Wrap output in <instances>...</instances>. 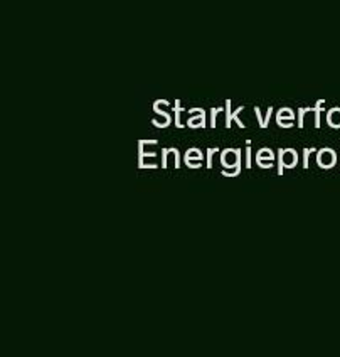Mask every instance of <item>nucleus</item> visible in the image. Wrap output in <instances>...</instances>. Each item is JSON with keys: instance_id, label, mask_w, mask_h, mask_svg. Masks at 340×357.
Segmentation results:
<instances>
[{"instance_id": "1", "label": "nucleus", "mask_w": 340, "mask_h": 357, "mask_svg": "<svg viewBox=\"0 0 340 357\" xmlns=\"http://www.w3.org/2000/svg\"><path fill=\"white\" fill-rule=\"evenodd\" d=\"M221 162L228 170H222V176H240L241 172V150L226 149L221 153Z\"/></svg>"}, {"instance_id": "2", "label": "nucleus", "mask_w": 340, "mask_h": 357, "mask_svg": "<svg viewBox=\"0 0 340 357\" xmlns=\"http://www.w3.org/2000/svg\"><path fill=\"white\" fill-rule=\"evenodd\" d=\"M280 165H278V174H283V169H293L298 162V155L293 149H281L280 152Z\"/></svg>"}, {"instance_id": "3", "label": "nucleus", "mask_w": 340, "mask_h": 357, "mask_svg": "<svg viewBox=\"0 0 340 357\" xmlns=\"http://www.w3.org/2000/svg\"><path fill=\"white\" fill-rule=\"evenodd\" d=\"M335 162H337V153L334 152V149L325 147L317 153V164L322 169H332L335 165Z\"/></svg>"}, {"instance_id": "4", "label": "nucleus", "mask_w": 340, "mask_h": 357, "mask_svg": "<svg viewBox=\"0 0 340 357\" xmlns=\"http://www.w3.org/2000/svg\"><path fill=\"white\" fill-rule=\"evenodd\" d=\"M327 123L332 128H340V108H332L327 112Z\"/></svg>"}, {"instance_id": "5", "label": "nucleus", "mask_w": 340, "mask_h": 357, "mask_svg": "<svg viewBox=\"0 0 340 357\" xmlns=\"http://www.w3.org/2000/svg\"><path fill=\"white\" fill-rule=\"evenodd\" d=\"M187 125L190 128H204V125H206L204 109H202L201 113H197V116H192V119H189Z\"/></svg>"}, {"instance_id": "6", "label": "nucleus", "mask_w": 340, "mask_h": 357, "mask_svg": "<svg viewBox=\"0 0 340 357\" xmlns=\"http://www.w3.org/2000/svg\"><path fill=\"white\" fill-rule=\"evenodd\" d=\"M194 159L202 160V153L199 149H190L189 152L184 155V160H194Z\"/></svg>"}, {"instance_id": "7", "label": "nucleus", "mask_w": 340, "mask_h": 357, "mask_svg": "<svg viewBox=\"0 0 340 357\" xmlns=\"http://www.w3.org/2000/svg\"><path fill=\"white\" fill-rule=\"evenodd\" d=\"M265 159H268V160H273V152H271L270 149H261L260 152H258V157H256V160H258V162H261V160H265Z\"/></svg>"}, {"instance_id": "8", "label": "nucleus", "mask_w": 340, "mask_h": 357, "mask_svg": "<svg viewBox=\"0 0 340 357\" xmlns=\"http://www.w3.org/2000/svg\"><path fill=\"white\" fill-rule=\"evenodd\" d=\"M293 112H291V109H288V108H283L280 113H278V119H290V120H293Z\"/></svg>"}, {"instance_id": "9", "label": "nucleus", "mask_w": 340, "mask_h": 357, "mask_svg": "<svg viewBox=\"0 0 340 357\" xmlns=\"http://www.w3.org/2000/svg\"><path fill=\"white\" fill-rule=\"evenodd\" d=\"M315 152V149H305V152H303V167L305 169H309V157H310V153H314Z\"/></svg>"}, {"instance_id": "10", "label": "nucleus", "mask_w": 340, "mask_h": 357, "mask_svg": "<svg viewBox=\"0 0 340 357\" xmlns=\"http://www.w3.org/2000/svg\"><path fill=\"white\" fill-rule=\"evenodd\" d=\"M222 109L224 108H214L212 112H210V128L216 127V116H217V113L222 112Z\"/></svg>"}, {"instance_id": "11", "label": "nucleus", "mask_w": 340, "mask_h": 357, "mask_svg": "<svg viewBox=\"0 0 340 357\" xmlns=\"http://www.w3.org/2000/svg\"><path fill=\"white\" fill-rule=\"evenodd\" d=\"M219 152V149H209L208 150V167L209 169H212V157H214V153H217Z\"/></svg>"}, {"instance_id": "12", "label": "nucleus", "mask_w": 340, "mask_h": 357, "mask_svg": "<svg viewBox=\"0 0 340 357\" xmlns=\"http://www.w3.org/2000/svg\"><path fill=\"white\" fill-rule=\"evenodd\" d=\"M242 109H245V107H240L236 109V112L233 113V119L238 121V127H240V128H245V123H242V121L240 120V116H238V115H240V112H242Z\"/></svg>"}, {"instance_id": "13", "label": "nucleus", "mask_w": 340, "mask_h": 357, "mask_svg": "<svg viewBox=\"0 0 340 357\" xmlns=\"http://www.w3.org/2000/svg\"><path fill=\"white\" fill-rule=\"evenodd\" d=\"M170 152L173 153V157H176V169H179V165H180V153H179V150L177 149H170Z\"/></svg>"}, {"instance_id": "14", "label": "nucleus", "mask_w": 340, "mask_h": 357, "mask_svg": "<svg viewBox=\"0 0 340 357\" xmlns=\"http://www.w3.org/2000/svg\"><path fill=\"white\" fill-rule=\"evenodd\" d=\"M167 157H169V149L162 150V167H167Z\"/></svg>"}, {"instance_id": "15", "label": "nucleus", "mask_w": 340, "mask_h": 357, "mask_svg": "<svg viewBox=\"0 0 340 357\" xmlns=\"http://www.w3.org/2000/svg\"><path fill=\"white\" fill-rule=\"evenodd\" d=\"M246 167L251 169V144H246Z\"/></svg>"}, {"instance_id": "16", "label": "nucleus", "mask_w": 340, "mask_h": 357, "mask_svg": "<svg viewBox=\"0 0 340 357\" xmlns=\"http://www.w3.org/2000/svg\"><path fill=\"white\" fill-rule=\"evenodd\" d=\"M278 123H280L283 128H288L290 125H293V120H290V119H278Z\"/></svg>"}, {"instance_id": "17", "label": "nucleus", "mask_w": 340, "mask_h": 357, "mask_svg": "<svg viewBox=\"0 0 340 357\" xmlns=\"http://www.w3.org/2000/svg\"><path fill=\"white\" fill-rule=\"evenodd\" d=\"M229 107H231V101H228V103H226V108H228V119H226V127H231V119H233V113L229 112Z\"/></svg>"}, {"instance_id": "18", "label": "nucleus", "mask_w": 340, "mask_h": 357, "mask_svg": "<svg viewBox=\"0 0 340 357\" xmlns=\"http://www.w3.org/2000/svg\"><path fill=\"white\" fill-rule=\"evenodd\" d=\"M254 112H256L258 121H260V127L265 128V120H263V116H261V113H260V108H254Z\"/></svg>"}, {"instance_id": "19", "label": "nucleus", "mask_w": 340, "mask_h": 357, "mask_svg": "<svg viewBox=\"0 0 340 357\" xmlns=\"http://www.w3.org/2000/svg\"><path fill=\"white\" fill-rule=\"evenodd\" d=\"M298 113H300V120H298V127H300V128H303V116H305V109H303V108H300V112H298Z\"/></svg>"}, {"instance_id": "20", "label": "nucleus", "mask_w": 340, "mask_h": 357, "mask_svg": "<svg viewBox=\"0 0 340 357\" xmlns=\"http://www.w3.org/2000/svg\"><path fill=\"white\" fill-rule=\"evenodd\" d=\"M271 112H273V108H270V109H268V115H266V119H265V128H266V127H268V121H270Z\"/></svg>"}]
</instances>
